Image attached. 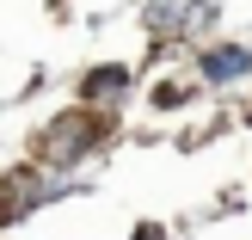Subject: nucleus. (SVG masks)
Wrapping results in <instances>:
<instances>
[{"label": "nucleus", "instance_id": "obj_1", "mask_svg": "<svg viewBox=\"0 0 252 240\" xmlns=\"http://www.w3.org/2000/svg\"><path fill=\"white\" fill-rule=\"evenodd\" d=\"M240 74H252V49H240V43L203 49V80H240Z\"/></svg>", "mask_w": 252, "mask_h": 240}, {"label": "nucleus", "instance_id": "obj_3", "mask_svg": "<svg viewBox=\"0 0 252 240\" xmlns=\"http://www.w3.org/2000/svg\"><path fill=\"white\" fill-rule=\"evenodd\" d=\"M86 142H93V123H86V117L49 130V154H56V160H68V148H86Z\"/></svg>", "mask_w": 252, "mask_h": 240}, {"label": "nucleus", "instance_id": "obj_2", "mask_svg": "<svg viewBox=\"0 0 252 240\" xmlns=\"http://www.w3.org/2000/svg\"><path fill=\"white\" fill-rule=\"evenodd\" d=\"M123 86H129V74H123V68H93V74L80 80V99H86V105H98V99L123 93Z\"/></svg>", "mask_w": 252, "mask_h": 240}, {"label": "nucleus", "instance_id": "obj_4", "mask_svg": "<svg viewBox=\"0 0 252 240\" xmlns=\"http://www.w3.org/2000/svg\"><path fill=\"white\" fill-rule=\"evenodd\" d=\"M148 25H154V31H185V12L172 6V0H160V6L148 12Z\"/></svg>", "mask_w": 252, "mask_h": 240}]
</instances>
